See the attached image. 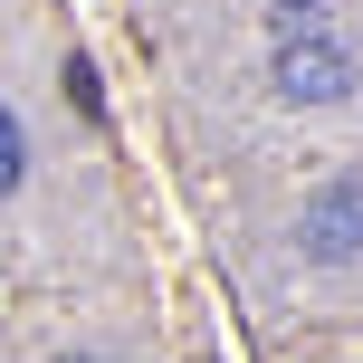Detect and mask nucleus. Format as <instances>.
Here are the masks:
<instances>
[{
	"mask_svg": "<svg viewBox=\"0 0 363 363\" xmlns=\"http://www.w3.org/2000/svg\"><path fill=\"white\" fill-rule=\"evenodd\" d=\"M277 96H287V106H345V96H354V57L335 48V29L277 48Z\"/></svg>",
	"mask_w": 363,
	"mask_h": 363,
	"instance_id": "obj_1",
	"label": "nucleus"
},
{
	"mask_svg": "<svg viewBox=\"0 0 363 363\" xmlns=\"http://www.w3.org/2000/svg\"><path fill=\"white\" fill-rule=\"evenodd\" d=\"M268 29H277V48H296V38H325V10H315V0H277Z\"/></svg>",
	"mask_w": 363,
	"mask_h": 363,
	"instance_id": "obj_3",
	"label": "nucleus"
},
{
	"mask_svg": "<svg viewBox=\"0 0 363 363\" xmlns=\"http://www.w3.org/2000/svg\"><path fill=\"white\" fill-rule=\"evenodd\" d=\"M0 182H10V191L29 182V125H19V115L0 125Z\"/></svg>",
	"mask_w": 363,
	"mask_h": 363,
	"instance_id": "obj_4",
	"label": "nucleus"
},
{
	"mask_svg": "<svg viewBox=\"0 0 363 363\" xmlns=\"http://www.w3.org/2000/svg\"><path fill=\"white\" fill-rule=\"evenodd\" d=\"M296 239H306L315 258H354L363 249V182H325V191L306 201V230Z\"/></svg>",
	"mask_w": 363,
	"mask_h": 363,
	"instance_id": "obj_2",
	"label": "nucleus"
}]
</instances>
